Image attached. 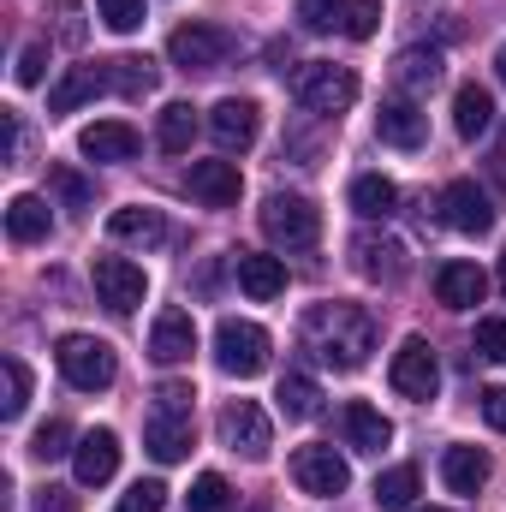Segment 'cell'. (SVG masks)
<instances>
[{
    "label": "cell",
    "mask_w": 506,
    "mask_h": 512,
    "mask_svg": "<svg viewBox=\"0 0 506 512\" xmlns=\"http://www.w3.org/2000/svg\"><path fill=\"white\" fill-rule=\"evenodd\" d=\"M298 340L328 370H364V358L376 352V316L358 304H316V310H304Z\"/></svg>",
    "instance_id": "1"
},
{
    "label": "cell",
    "mask_w": 506,
    "mask_h": 512,
    "mask_svg": "<svg viewBox=\"0 0 506 512\" xmlns=\"http://www.w3.org/2000/svg\"><path fill=\"white\" fill-rule=\"evenodd\" d=\"M292 102H298L304 114L334 120V114H346V108L358 102V72H352V66H334V60H310V66L292 72Z\"/></svg>",
    "instance_id": "2"
},
{
    "label": "cell",
    "mask_w": 506,
    "mask_h": 512,
    "mask_svg": "<svg viewBox=\"0 0 506 512\" xmlns=\"http://www.w3.org/2000/svg\"><path fill=\"white\" fill-rule=\"evenodd\" d=\"M54 364H60L66 387H78V393H102V387H114V376H120L114 346L96 340V334H66V340L54 346Z\"/></svg>",
    "instance_id": "3"
},
{
    "label": "cell",
    "mask_w": 506,
    "mask_h": 512,
    "mask_svg": "<svg viewBox=\"0 0 506 512\" xmlns=\"http://www.w3.org/2000/svg\"><path fill=\"white\" fill-rule=\"evenodd\" d=\"M262 233H268V245H286V251H310V245L322 239V215H316V203H310V197L274 191V197L262 203Z\"/></svg>",
    "instance_id": "4"
},
{
    "label": "cell",
    "mask_w": 506,
    "mask_h": 512,
    "mask_svg": "<svg viewBox=\"0 0 506 512\" xmlns=\"http://www.w3.org/2000/svg\"><path fill=\"white\" fill-rule=\"evenodd\" d=\"M215 364H221L227 376H239V382L262 376V370H268V334H262L256 322L227 316V322L215 328Z\"/></svg>",
    "instance_id": "5"
},
{
    "label": "cell",
    "mask_w": 506,
    "mask_h": 512,
    "mask_svg": "<svg viewBox=\"0 0 506 512\" xmlns=\"http://www.w3.org/2000/svg\"><path fill=\"white\" fill-rule=\"evenodd\" d=\"M227 54H233V30H221V24H179L167 36V60L179 72H215Z\"/></svg>",
    "instance_id": "6"
},
{
    "label": "cell",
    "mask_w": 506,
    "mask_h": 512,
    "mask_svg": "<svg viewBox=\"0 0 506 512\" xmlns=\"http://www.w3.org/2000/svg\"><path fill=\"white\" fill-rule=\"evenodd\" d=\"M215 429H221V447H233V453H245V459H268V447H274L268 411H262L256 399H227L221 417H215Z\"/></svg>",
    "instance_id": "7"
},
{
    "label": "cell",
    "mask_w": 506,
    "mask_h": 512,
    "mask_svg": "<svg viewBox=\"0 0 506 512\" xmlns=\"http://www.w3.org/2000/svg\"><path fill=\"white\" fill-rule=\"evenodd\" d=\"M292 483L304 495H316V501H334V495H346L352 471H346V459L334 447H298L292 453Z\"/></svg>",
    "instance_id": "8"
},
{
    "label": "cell",
    "mask_w": 506,
    "mask_h": 512,
    "mask_svg": "<svg viewBox=\"0 0 506 512\" xmlns=\"http://www.w3.org/2000/svg\"><path fill=\"white\" fill-rule=\"evenodd\" d=\"M96 292H102V304L108 310H137L143 298H149V274L131 262V256H96Z\"/></svg>",
    "instance_id": "9"
},
{
    "label": "cell",
    "mask_w": 506,
    "mask_h": 512,
    "mask_svg": "<svg viewBox=\"0 0 506 512\" xmlns=\"http://www.w3.org/2000/svg\"><path fill=\"white\" fill-rule=\"evenodd\" d=\"M387 382L399 387L405 399H435V387H441V364H435L429 340H405V346L393 352V370H387Z\"/></svg>",
    "instance_id": "10"
},
{
    "label": "cell",
    "mask_w": 506,
    "mask_h": 512,
    "mask_svg": "<svg viewBox=\"0 0 506 512\" xmlns=\"http://www.w3.org/2000/svg\"><path fill=\"white\" fill-rule=\"evenodd\" d=\"M441 215H447L453 233H489L495 227V203H489V191L477 179H453L441 191Z\"/></svg>",
    "instance_id": "11"
},
{
    "label": "cell",
    "mask_w": 506,
    "mask_h": 512,
    "mask_svg": "<svg viewBox=\"0 0 506 512\" xmlns=\"http://www.w3.org/2000/svg\"><path fill=\"white\" fill-rule=\"evenodd\" d=\"M72 471H78L84 489H102V483L120 471V435H114V429H90V435H78V447H72Z\"/></svg>",
    "instance_id": "12"
},
{
    "label": "cell",
    "mask_w": 506,
    "mask_h": 512,
    "mask_svg": "<svg viewBox=\"0 0 506 512\" xmlns=\"http://www.w3.org/2000/svg\"><path fill=\"white\" fill-rule=\"evenodd\" d=\"M197 352V322L191 310H161L155 328H149V358L155 364H185Z\"/></svg>",
    "instance_id": "13"
},
{
    "label": "cell",
    "mask_w": 506,
    "mask_h": 512,
    "mask_svg": "<svg viewBox=\"0 0 506 512\" xmlns=\"http://www.w3.org/2000/svg\"><path fill=\"white\" fill-rule=\"evenodd\" d=\"M376 131H381V143H393V149H423V137H429V114H423L411 96H393V102H381Z\"/></svg>",
    "instance_id": "14"
},
{
    "label": "cell",
    "mask_w": 506,
    "mask_h": 512,
    "mask_svg": "<svg viewBox=\"0 0 506 512\" xmlns=\"http://www.w3.org/2000/svg\"><path fill=\"white\" fill-rule=\"evenodd\" d=\"M185 185H191V197H203L209 209H233V203H239V191H245V179H239V167H233V161H191Z\"/></svg>",
    "instance_id": "15"
},
{
    "label": "cell",
    "mask_w": 506,
    "mask_h": 512,
    "mask_svg": "<svg viewBox=\"0 0 506 512\" xmlns=\"http://www.w3.org/2000/svg\"><path fill=\"white\" fill-rule=\"evenodd\" d=\"M483 292H489V274H483L477 262H441V274H435V298H441L447 310H477Z\"/></svg>",
    "instance_id": "16"
},
{
    "label": "cell",
    "mask_w": 506,
    "mask_h": 512,
    "mask_svg": "<svg viewBox=\"0 0 506 512\" xmlns=\"http://www.w3.org/2000/svg\"><path fill=\"white\" fill-rule=\"evenodd\" d=\"M209 137L233 155V149H251L256 143V102L245 96H227V102H215V114H209Z\"/></svg>",
    "instance_id": "17"
},
{
    "label": "cell",
    "mask_w": 506,
    "mask_h": 512,
    "mask_svg": "<svg viewBox=\"0 0 506 512\" xmlns=\"http://www.w3.org/2000/svg\"><path fill=\"white\" fill-rule=\"evenodd\" d=\"M137 126H126V120H96V126L78 131V149L90 155V161H131L137 155Z\"/></svg>",
    "instance_id": "18"
},
{
    "label": "cell",
    "mask_w": 506,
    "mask_h": 512,
    "mask_svg": "<svg viewBox=\"0 0 506 512\" xmlns=\"http://www.w3.org/2000/svg\"><path fill=\"white\" fill-rule=\"evenodd\" d=\"M352 262H358V274H370V280H399V274H405V245L387 239V233H358V239H352Z\"/></svg>",
    "instance_id": "19"
},
{
    "label": "cell",
    "mask_w": 506,
    "mask_h": 512,
    "mask_svg": "<svg viewBox=\"0 0 506 512\" xmlns=\"http://www.w3.org/2000/svg\"><path fill=\"white\" fill-rule=\"evenodd\" d=\"M233 274H239V286L251 292L256 304H268V298H280V292H286V262H280V256L239 251V256H233Z\"/></svg>",
    "instance_id": "20"
},
{
    "label": "cell",
    "mask_w": 506,
    "mask_h": 512,
    "mask_svg": "<svg viewBox=\"0 0 506 512\" xmlns=\"http://www.w3.org/2000/svg\"><path fill=\"white\" fill-rule=\"evenodd\" d=\"M143 447H149V459H161V465H179V459L191 453V417H173V411H149Z\"/></svg>",
    "instance_id": "21"
},
{
    "label": "cell",
    "mask_w": 506,
    "mask_h": 512,
    "mask_svg": "<svg viewBox=\"0 0 506 512\" xmlns=\"http://www.w3.org/2000/svg\"><path fill=\"white\" fill-rule=\"evenodd\" d=\"M6 233H12L18 245H42V239L54 233V215H48V197H36V191H18V197L6 203Z\"/></svg>",
    "instance_id": "22"
},
{
    "label": "cell",
    "mask_w": 506,
    "mask_h": 512,
    "mask_svg": "<svg viewBox=\"0 0 506 512\" xmlns=\"http://www.w3.org/2000/svg\"><path fill=\"white\" fill-rule=\"evenodd\" d=\"M340 423H346V441H352V453H381V447L393 441V423L381 417L370 399H352V405L340 411Z\"/></svg>",
    "instance_id": "23"
},
{
    "label": "cell",
    "mask_w": 506,
    "mask_h": 512,
    "mask_svg": "<svg viewBox=\"0 0 506 512\" xmlns=\"http://www.w3.org/2000/svg\"><path fill=\"white\" fill-rule=\"evenodd\" d=\"M393 78H399L405 96H423V90H435L447 78V60H441V48H405L393 60Z\"/></svg>",
    "instance_id": "24"
},
{
    "label": "cell",
    "mask_w": 506,
    "mask_h": 512,
    "mask_svg": "<svg viewBox=\"0 0 506 512\" xmlns=\"http://www.w3.org/2000/svg\"><path fill=\"white\" fill-rule=\"evenodd\" d=\"M441 483H447L453 495H477V489L489 483V453H483V447H447V453H441Z\"/></svg>",
    "instance_id": "25"
},
{
    "label": "cell",
    "mask_w": 506,
    "mask_h": 512,
    "mask_svg": "<svg viewBox=\"0 0 506 512\" xmlns=\"http://www.w3.org/2000/svg\"><path fill=\"white\" fill-rule=\"evenodd\" d=\"M102 90H108V72H96V66H78V72H66V78L48 90V114H72V108L96 102Z\"/></svg>",
    "instance_id": "26"
},
{
    "label": "cell",
    "mask_w": 506,
    "mask_h": 512,
    "mask_svg": "<svg viewBox=\"0 0 506 512\" xmlns=\"http://www.w3.org/2000/svg\"><path fill=\"white\" fill-rule=\"evenodd\" d=\"M453 126H459V137H483V131L495 126V96H489L483 84H459V96H453Z\"/></svg>",
    "instance_id": "27"
},
{
    "label": "cell",
    "mask_w": 506,
    "mask_h": 512,
    "mask_svg": "<svg viewBox=\"0 0 506 512\" xmlns=\"http://www.w3.org/2000/svg\"><path fill=\"white\" fill-rule=\"evenodd\" d=\"M108 233L120 245H161L167 239V221H161V209H114L108 215Z\"/></svg>",
    "instance_id": "28"
},
{
    "label": "cell",
    "mask_w": 506,
    "mask_h": 512,
    "mask_svg": "<svg viewBox=\"0 0 506 512\" xmlns=\"http://www.w3.org/2000/svg\"><path fill=\"white\" fill-rule=\"evenodd\" d=\"M352 209H358L364 221H387V215L399 209V185L381 179V173H358V179H352Z\"/></svg>",
    "instance_id": "29"
},
{
    "label": "cell",
    "mask_w": 506,
    "mask_h": 512,
    "mask_svg": "<svg viewBox=\"0 0 506 512\" xmlns=\"http://www.w3.org/2000/svg\"><path fill=\"white\" fill-rule=\"evenodd\" d=\"M102 72H108V90H120L126 102H143V96L155 90V66H149L143 54H120V60H108Z\"/></svg>",
    "instance_id": "30"
},
{
    "label": "cell",
    "mask_w": 506,
    "mask_h": 512,
    "mask_svg": "<svg viewBox=\"0 0 506 512\" xmlns=\"http://www.w3.org/2000/svg\"><path fill=\"white\" fill-rule=\"evenodd\" d=\"M274 399H280V411H286L292 423H304V417H316V411H322V387L310 382L304 370H286V376H280V393H274Z\"/></svg>",
    "instance_id": "31"
},
{
    "label": "cell",
    "mask_w": 506,
    "mask_h": 512,
    "mask_svg": "<svg viewBox=\"0 0 506 512\" xmlns=\"http://www.w3.org/2000/svg\"><path fill=\"white\" fill-rule=\"evenodd\" d=\"M155 137H161V149H167V155H185V149H191V137H197V108H191V102H167Z\"/></svg>",
    "instance_id": "32"
},
{
    "label": "cell",
    "mask_w": 506,
    "mask_h": 512,
    "mask_svg": "<svg viewBox=\"0 0 506 512\" xmlns=\"http://www.w3.org/2000/svg\"><path fill=\"white\" fill-rule=\"evenodd\" d=\"M417 501V465H393L376 477V507L381 512H405Z\"/></svg>",
    "instance_id": "33"
},
{
    "label": "cell",
    "mask_w": 506,
    "mask_h": 512,
    "mask_svg": "<svg viewBox=\"0 0 506 512\" xmlns=\"http://www.w3.org/2000/svg\"><path fill=\"white\" fill-rule=\"evenodd\" d=\"M185 507H191V512H233V489H227V477H215V471H203V477L191 483V495H185Z\"/></svg>",
    "instance_id": "34"
},
{
    "label": "cell",
    "mask_w": 506,
    "mask_h": 512,
    "mask_svg": "<svg viewBox=\"0 0 506 512\" xmlns=\"http://www.w3.org/2000/svg\"><path fill=\"white\" fill-rule=\"evenodd\" d=\"M346 12H352V0H298V24L304 30H346Z\"/></svg>",
    "instance_id": "35"
},
{
    "label": "cell",
    "mask_w": 506,
    "mask_h": 512,
    "mask_svg": "<svg viewBox=\"0 0 506 512\" xmlns=\"http://www.w3.org/2000/svg\"><path fill=\"white\" fill-rule=\"evenodd\" d=\"M0 382H6V399H0V417H18V411L30 405V370H24L18 358H6V364H0Z\"/></svg>",
    "instance_id": "36"
},
{
    "label": "cell",
    "mask_w": 506,
    "mask_h": 512,
    "mask_svg": "<svg viewBox=\"0 0 506 512\" xmlns=\"http://www.w3.org/2000/svg\"><path fill=\"white\" fill-rule=\"evenodd\" d=\"M66 441H72V429H66L60 417H48V423L30 435V453H36V459H66V453H72Z\"/></svg>",
    "instance_id": "37"
},
{
    "label": "cell",
    "mask_w": 506,
    "mask_h": 512,
    "mask_svg": "<svg viewBox=\"0 0 506 512\" xmlns=\"http://www.w3.org/2000/svg\"><path fill=\"white\" fill-rule=\"evenodd\" d=\"M96 18H102L108 30H120V36H131V30L143 24V0H96Z\"/></svg>",
    "instance_id": "38"
},
{
    "label": "cell",
    "mask_w": 506,
    "mask_h": 512,
    "mask_svg": "<svg viewBox=\"0 0 506 512\" xmlns=\"http://www.w3.org/2000/svg\"><path fill=\"white\" fill-rule=\"evenodd\" d=\"M48 185L60 191V203L90 209V179H84V173H72V167H48Z\"/></svg>",
    "instance_id": "39"
},
{
    "label": "cell",
    "mask_w": 506,
    "mask_h": 512,
    "mask_svg": "<svg viewBox=\"0 0 506 512\" xmlns=\"http://www.w3.org/2000/svg\"><path fill=\"white\" fill-rule=\"evenodd\" d=\"M381 30V0H352V12H346V36L352 42H370Z\"/></svg>",
    "instance_id": "40"
},
{
    "label": "cell",
    "mask_w": 506,
    "mask_h": 512,
    "mask_svg": "<svg viewBox=\"0 0 506 512\" xmlns=\"http://www.w3.org/2000/svg\"><path fill=\"white\" fill-rule=\"evenodd\" d=\"M477 352L489 364H506V316H483L477 322Z\"/></svg>",
    "instance_id": "41"
},
{
    "label": "cell",
    "mask_w": 506,
    "mask_h": 512,
    "mask_svg": "<svg viewBox=\"0 0 506 512\" xmlns=\"http://www.w3.org/2000/svg\"><path fill=\"white\" fill-rule=\"evenodd\" d=\"M161 507H167V483H155V477L149 483H131L126 501H120V512H161Z\"/></svg>",
    "instance_id": "42"
},
{
    "label": "cell",
    "mask_w": 506,
    "mask_h": 512,
    "mask_svg": "<svg viewBox=\"0 0 506 512\" xmlns=\"http://www.w3.org/2000/svg\"><path fill=\"white\" fill-rule=\"evenodd\" d=\"M54 18H60V24H54L60 42L78 48V42H84V6H78V0H54Z\"/></svg>",
    "instance_id": "43"
},
{
    "label": "cell",
    "mask_w": 506,
    "mask_h": 512,
    "mask_svg": "<svg viewBox=\"0 0 506 512\" xmlns=\"http://www.w3.org/2000/svg\"><path fill=\"white\" fill-rule=\"evenodd\" d=\"M191 382H161L155 387V411H173V417H191Z\"/></svg>",
    "instance_id": "44"
},
{
    "label": "cell",
    "mask_w": 506,
    "mask_h": 512,
    "mask_svg": "<svg viewBox=\"0 0 506 512\" xmlns=\"http://www.w3.org/2000/svg\"><path fill=\"white\" fill-rule=\"evenodd\" d=\"M42 66H48V48L30 42V48L18 54V84H42Z\"/></svg>",
    "instance_id": "45"
},
{
    "label": "cell",
    "mask_w": 506,
    "mask_h": 512,
    "mask_svg": "<svg viewBox=\"0 0 506 512\" xmlns=\"http://www.w3.org/2000/svg\"><path fill=\"white\" fill-rule=\"evenodd\" d=\"M483 417H489V429L506 435V387H483Z\"/></svg>",
    "instance_id": "46"
},
{
    "label": "cell",
    "mask_w": 506,
    "mask_h": 512,
    "mask_svg": "<svg viewBox=\"0 0 506 512\" xmlns=\"http://www.w3.org/2000/svg\"><path fill=\"white\" fill-rule=\"evenodd\" d=\"M36 512H72V495L66 489H42L36 495Z\"/></svg>",
    "instance_id": "47"
},
{
    "label": "cell",
    "mask_w": 506,
    "mask_h": 512,
    "mask_svg": "<svg viewBox=\"0 0 506 512\" xmlns=\"http://www.w3.org/2000/svg\"><path fill=\"white\" fill-rule=\"evenodd\" d=\"M495 72H501V84H506V48H501V54H495Z\"/></svg>",
    "instance_id": "48"
},
{
    "label": "cell",
    "mask_w": 506,
    "mask_h": 512,
    "mask_svg": "<svg viewBox=\"0 0 506 512\" xmlns=\"http://www.w3.org/2000/svg\"><path fill=\"white\" fill-rule=\"evenodd\" d=\"M501 292H506V251H501Z\"/></svg>",
    "instance_id": "49"
},
{
    "label": "cell",
    "mask_w": 506,
    "mask_h": 512,
    "mask_svg": "<svg viewBox=\"0 0 506 512\" xmlns=\"http://www.w3.org/2000/svg\"><path fill=\"white\" fill-rule=\"evenodd\" d=\"M501 161H506V143H501Z\"/></svg>",
    "instance_id": "50"
},
{
    "label": "cell",
    "mask_w": 506,
    "mask_h": 512,
    "mask_svg": "<svg viewBox=\"0 0 506 512\" xmlns=\"http://www.w3.org/2000/svg\"><path fill=\"white\" fill-rule=\"evenodd\" d=\"M429 512H441V507H429Z\"/></svg>",
    "instance_id": "51"
}]
</instances>
